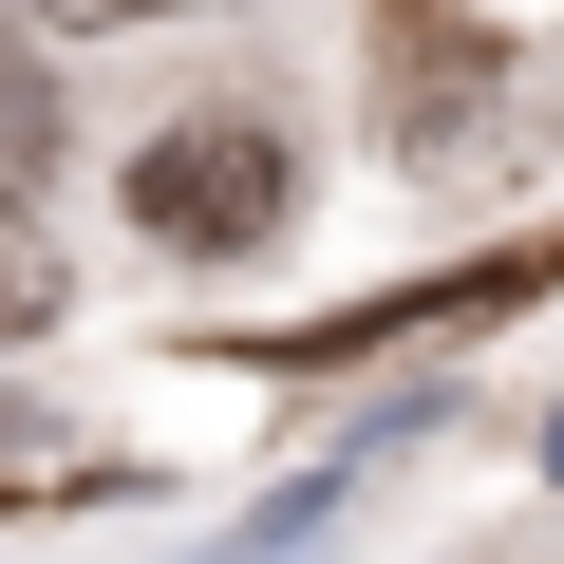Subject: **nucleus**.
Masks as SVG:
<instances>
[{"instance_id": "4", "label": "nucleus", "mask_w": 564, "mask_h": 564, "mask_svg": "<svg viewBox=\"0 0 564 564\" xmlns=\"http://www.w3.org/2000/svg\"><path fill=\"white\" fill-rule=\"evenodd\" d=\"M57 321V245H39V207L0 188V339H39Z\"/></svg>"}, {"instance_id": "1", "label": "nucleus", "mask_w": 564, "mask_h": 564, "mask_svg": "<svg viewBox=\"0 0 564 564\" xmlns=\"http://www.w3.org/2000/svg\"><path fill=\"white\" fill-rule=\"evenodd\" d=\"M282 207H302V151H282L263 113H170V132L132 151V226H151V245H188V263L282 245Z\"/></svg>"}, {"instance_id": "5", "label": "nucleus", "mask_w": 564, "mask_h": 564, "mask_svg": "<svg viewBox=\"0 0 564 564\" xmlns=\"http://www.w3.org/2000/svg\"><path fill=\"white\" fill-rule=\"evenodd\" d=\"M39 20H170V0H39Z\"/></svg>"}, {"instance_id": "6", "label": "nucleus", "mask_w": 564, "mask_h": 564, "mask_svg": "<svg viewBox=\"0 0 564 564\" xmlns=\"http://www.w3.org/2000/svg\"><path fill=\"white\" fill-rule=\"evenodd\" d=\"M0 113H20V39H0Z\"/></svg>"}, {"instance_id": "2", "label": "nucleus", "mask_w": 564, "mask_h": 564, "mask_svg": "<svg viewBox=\"0 0 564 564\" xmlns=\"http://www.w3.org/2000/svg\"><path fill=\"white\" fill-rule=\"evenodd\" d=\"M358 95H377V132H395V151H433V132H470V113L508 95V39L470 20V0H377Z\"/></svg>"}, {"instance_id": "3", "label": "nucleus", "mask_w": 564, "mask_h": 564, "mask_svg": "<svg viewBox=\"0 0 564 564\" xmlns=\"http://www.w3.org/2000/svg\"><path fill=\"white\" fill-rule=\"evenodd\" d=\"M339 489H358V470H302V489H282L263 527H226V545H188V564H302V545L339 527Z\"/></svg>"}]
</instances>
